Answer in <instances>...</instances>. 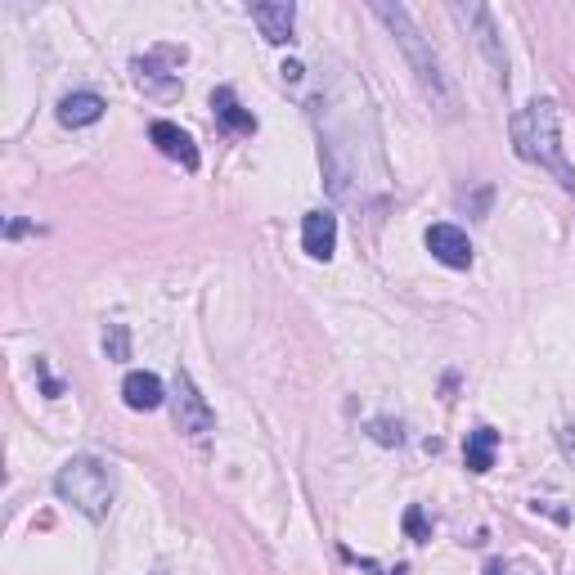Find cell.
Listing matches in <instances>:
<instances>
[{
    "label": "cell",
    "instance_id": "5bb4252c",
    "mask_svg": "<svg viewBox=\"0 0 575 575\" xmlns=\"http://www.w3.org/2000/svg\"><path fill=\"white\" fill-rule=\"evenodd\" d=\"M495 449H500V432H495V427L468 432V441H463V463H468V472H490V468H495Z\"/></svg>",
    "mask_w": 575,
    "mask_h": 575
},
{
    "label": "cell",
    "instance_id": "7a4b0ae2",
    "mask_svg": "<svg viewBox=\"0 0 575 575\" xmlns=\"http://www.w3.org/2000/svg\"><path fill=\"white\" fill-rule=\"evenodd\" d=\"M374 14H378V19L391 27V36L400 40V50H404L409 68H414L419 86L427 91V99H432L441 113H455V95H449V81H445V72H441V59H436V50L423 40V32L414 27L409 10H404V5H391V0H374Z\"/></svg>",
    "mask_w": 575,
    "mask_h": 575
},
{
    "label": "cell",
    "instance_id": "ac0fdd59",
    "mask_svg": "<svg viewBox=\"0 0 575 575\" xmlns=\"http://www.w3.org/2000/svg\"><path fill=\"white\" fill-rule=\"evenodd\" d=\"M485 575H508V566H504V562H490V566H485Z\"/></svg>",
    "mask_w": 575,
    "mask_h": 575
},
{
    "label": "cell",
    "instance_id": "4fadbf2b",
    "mask_svg": "<svg viewBox=\"0 0 575 575\" xmlns=\"http://www.w3.org/2000/svg\"><path fill=\"white\" fill-rule=\"evenodd\" d=\"M212 108H216V121H225V127H230L234 136H253V131H257V117L238 104V95H234L230 86L212 91Z\"/></svg>",
    "mask_w": 575,
    "mask_h": 575
},
{
    "label": "cell",
    "instance_id": "9a60e30c",
    "mask_svg": "<svg viewBox=\"0 0 575 575\" xmlns=\"http://www.w3.org/2000/svg\"><path fill=\"white\" fill-rule=\"evenodd\" d=\"M104 351H108V360H131V333H127V324H108V328H104Z\"/></svg>",
    "mask_w": 575,
    "mask_h": 575
},
{
    "label": "cell",
    "instance_id": "5b68a950",
    "mask_svg": "<svg viewBox=\"0 0 575 575\" xmlns=\"http://www.w3.org/2000/svg\"><path fill=\"white\" fill-rule=\"evenodd\" d=\"M449 14H455L468 36L477 40V50L485 55V63L500 72V81H508V55H504V40H500V27H495V14H490L485 5H477V0H468V5H449Z\"/></svg>",
    "mask_w": 575,
    "mask_h": 575
},
{
    "label": "cell",
    "instance_id": "277c9868",
    "mask_svg": "<svg viewBox=\"0 0 575 575\" xmlns=\"http://www.w3.org/2000/svg\"><path fill=\"white\" fill-rule=\"evenodd\" d=\"M172 419H176V432H185V436H208L216 427L208 396L193 387L185 368H176V378H172Z\"/></svg>",
    "mask_w": 575,
    "mask_h": 575
},
{
    "label": "cell",
    "instance_id": "ba28073f",
    "mask_svg": "<svg viewBox=\"0 0 575 575\" xmlns=\"http://www.w3.org/2000/svg\"><path fill=\"white\" fill-rule=\"evenodd\" d=\"M176 59H185V50H153V55H140V59L131 63V68H136V81H140L144 91H153V95L176 91V86H180V77L162 68V63H176Z\"/></svg>",
    "mask_w": 575,
    "mask_h": 575
},
{
    "label": "cell",
    "instance_id": "6da1fadb",
    "mask_svg": "<svg viewBox=\"0 0 575 575\" xmlns=\"http://www.w3.org/2000/svg\"><path fill=\"white\" fill-rule=\"evenodd\" d=\"M513 149L521 162L549 172L571 198H575V167L566 162V144H562V113L553 99H530L517 117H513Z\"/></svg>",
    "mask_w": 575,
    "mask_h": 575
},
{
    "label": "cell",
    "instance_id": "8992f818",
    "mask_svg": "<svg viewBox=\"0 0 575 575\" xmlns=\"http://www.w3.org/2000/svg\"><path fill=\"white\" fill-rule=\"evenodd\" d=\"M423 243H427V253L441 266H449V270H468L472 266V243H468V234L459 225H432L423 234Z\"/></svg>",
    "mask_w": 575,
    "mask_h": 575
},
{
    "label": "cell",
    "instance_id": "52a82bcc",
    "mask_svg": "<svg viewBox=\"0 0 575 575\" xmlns=\"http://www.w3.org/2000/svg\"><path fill=\"white\" fill-rule=\"evenodd\" d=\"M302 248L310 261H328L338 253V216L333 212H306L302 216Z\"/></svg>",
    "mask_w": 575,
    "mask_h": 575
},
{
    "label": "cell",
    "instance_id": "7c38bea8",
    "mask_svg": "<svg viewBox=\"0 0 575 575\" xmlns=\"http://www.w3.org/2000/svg\"><path fill=\"white\" fill-rule=\"evenodd\" d=\"M104 95H95V91H72V95H63L59 99V121L63 127H95V121L104 117Z\"/></svg>",
    "mask_w": 575,
    "mask_h": 575
},
{
    "label": "cell",
    "instance_id": "3957f363",
    "mask_svg": "<svg viewBox=\"0 0 575 575\" xmlns=\"http://www.w3.org/2000/svg\"><path fill=\"white\" fill-rule=\"evenodd\" d=\"M55 495L63 504H72L81 517L104 521L113 508V472H108V463H99L91 455H77L55 472Z\"/></svg>",
    "mask_w": 575,
    "mask_h": 575
},
{
    "label": "cell",
    "instance_id": "d6986e66",
    "mask_svg": "<svg viewBox=\"0 0 575 575\" xmlns=\"http://www.w3.org/2000/svg\"><path fill=\"white\" fill-rule=\"evenodd\" d=\"M562 441H566V449H571V459H575V427H571V432H566Z\"/></svg>",
    "mask_w": 575,
    "mask_h": 575
},
{
    "label": "cell",
    "instance_id": "8fae6325",
    "mask_svg": "<svg viewBox=\"0 0 575 575\" xmlns=\"http://www.w3.org/2000/svg\"><path fill=\"white\" fill-rule=\"evenodd\" d=\"M121 400H127V409H136V414H149V409H157L162 400H167V387H162L157 374L136 368V374L121 378Z\"/></svg>",
    "mask_w": 575,
    "mask_h": 575
},
{
    "label": "cell",
    "instance_id": "9c48e42d",
    "mask_svg": "<svg viewBox=\"0 0 575 575\" xmlns=\"http://www.w3.org/2000/svg\"><path fill=\"white\" fill-rule=\"evenodd\" d=\"M248 14H253V23L261 27V36L270 40V46H288V40H293V23H297L293 0H274V5H253Z\"/></svg>",
    "mask_w": 575,
    "mask_h": 575
},
{
    "label": "cell",
    "instance_id": "e0dca14e",
    "mask_svg": "<svg viewBox=\"0 0 575 575\" xmlns=\"http://www.w3.org/2000/svg\"><path fill=\"white\" fill-rule=\"evenodd\" d=\"M368 436H374V441H383V445H400V441H404L400 423H391V419H378V423H368Z\"/></svg>",
    "mask_w": 575,
    "mask_h": 575
},
{
    "label": "cell",
    "instance_id": "30bf717a",
    "mask_svg": "<svg viewBox=\"0 0 575 575\" xmlns=\"http://www.w3.org/2000/svg\"><path fill=\"white\" fill-rule=\"evenodd\" d=\"M149 140L157 144V153H167L172 162H180L185 172H198V149H193V140L176 127V121H153V127H149Z\"/></svg>",
    "mask_w": 575,
    "mask_h": 575
},
{
    "label": "cell",
    "instance_id": "2e32d148",
    "mask_svg": "<svg viewBox=\"0 0 575 575\" xmlns=\"http://www.w3.org/2000/svg\"><path fill=\"white\" fill-rule=\"evenodd\" d=\"M404 530H409V540H419V544H427V540H432V526H427V517H423V508H419V504L404 513Z\"/></svg>",
    "mask_w": 575,
    "mask_h": 575
}]
</instances>
